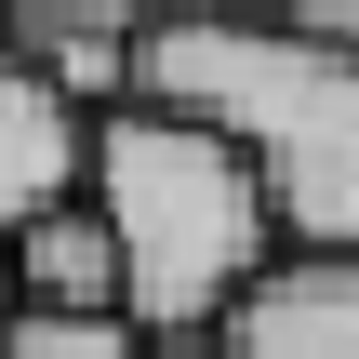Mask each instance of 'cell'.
Returning a JSON list of instances; mask_svg holds the SVG:
<instances>
[{"mask_svg":"<svg viewBox=\"0 0 359 359\" xmlns=\"http://www.w3.org/2000/svg\"><path fill=\"white\" fill-rule=\"evenodd\" d=\"M133 93L213 120V133L266 173L280 240L359 253V53L346 40H306V27L187 0V13H160V27L133 40Z\"/></svg>","mask_w":359,"mask_h":359,"instance_id":"1","label":"cell"},{"mask_svg":"<svg viewBox=\"0 0 359 359\" xmlns=\"http://www.w3.org/2000/svg\"><path fill=\"white\" fill-rule=\"evenodd\" d=\"M80 200L120 226V306H133L147 333H213V320L266 280V253H280L266 173H253L213 120H187V107H160V93H120V107L93 120Z\"/></svg>","mask_w":359,"mask_h":359,"instance_id":"2","label":"cell"},{"mask_svg":"<svg viewBox=\"0 0 359 359\" xmlns=\"http://www.w3.org/2000/svg\"><path fill=\"white\" fill-rule=\"evenodd\" d=\"M213 333H226V359H359V253L280 240L266 280H253Z\"/></svg>","mask_w":359,"mask_h":359,"instance_id":"3","label":"cell"},{"mask_svg":"<svg viewBox=\"0 0 359 359\" xmlns=\"http://www.w3.org/2000/svg\"><path fill=\"white\" fill-rule=\"evenodd\" d=\"M80 173H93V120L0 40V240L27 226V213H53V200H80Z\"/></svg>","mask_w":359,"mask_h":359,"instance_id":"4","label":"cell"},{"mask_svg":"<svg viewBox=\"0 0 359 359\" xmlns=\"http://www.w3.org/2000/svg\"><path fill=\"white\" fill-rule=\"evenodd\" d=\"M0 280H13V306H120V226L93 200H53L0 240Z\"/></svg>","mask_w":359,"mask_h":359,"instance_id":"5","label":"cell"},{"mask_svg":"<svg viewBox=\"0 0 359 359\" xmlns=\"http://www.w3.org/2000/svg\"><path fill=\"white\" fill-rule=\"evenodd\" d=\"M0 359H147L133 306H0Z\"/></svg>","mask_w":359,"mask_h":359,"instance_id":"6","label":"cell"},{"mask_svg":"<svg viewBox=\"0 0 359 359\" xmlns=\"http://www.w3.org/2000/svg\"><path fill=\"white\" fill-rule=\"evenodd\" d=\"M160 13H187V0H0V27H107V40H147Z\"/></svg>","mask_w":359,"mask_h":359,"instance_id":"7","label":"cell"},{"mask_svg":"<svg viewBox=\"0 0 359 359\" xmlns=\"http://www.w3.org/2000/svg\"><path fill=\"white\" fill-rule=\"evenodd\" d=\"M226 13H266V27H306V40H346L359 53V0H226Z\"/></svg>","mask_w":359,"mask_h":359,"instance_id":"8","label":"cell"},{"mask_svg":"<svg viewBox=\"0 0 359 359\" xmlns=\"http://www.w3.org/2000/svg\"><path fill=\"white\" fill-rule=\"evenodd\" d=\"M147 359H226V333H147Z\"/></svg>","mask_w":359,"mask_h":359,"instance_id":"9","label":"cell"},{"mask_svg":"<svg viewBox=\"0 0 359 359\" xmlns=\"http://www.w3.org/2000/svg\"><path fill=\"white\" fill-rule=\"evenodd\" d=\"M0 306H13V280H0Z\"/></svg>","mask_w":359,"mask_h":359,"instance_id":"10","label":"cell"}]
</instances>
